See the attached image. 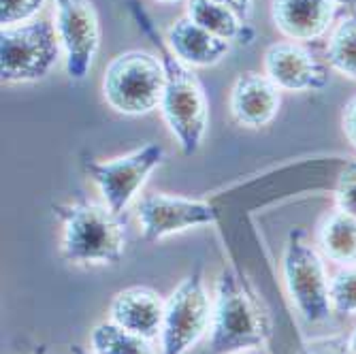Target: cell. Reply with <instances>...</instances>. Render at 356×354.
Segmentation results:
<instances>
[{"label": "cell", "instance_id": "6da1fadb", "mask_svg": "<svg viewBox=\"0 0 356 354\" xmlns=\"http://www.w3.org/2000/svg\"><path fill=\"white\" fill-rule=\"evenodd\" d=\"M131 11L135 22L145 35L154 41L158 56L165 67V90L163 101H160V113H163L165 124L169 126L171 135L175 137L179 150L186 156L197 154L205 141L209 128V101L205 88L192 67L184 64L169 47L167 39L156 30L152 17L131 0Z\"/></svg>", "mask_w": 356, "mask_h": 354}, {"label": "cell", "instance_id": "7a4b0ae2", "mask_svg": "<svg viewBox=\"0 0 356 354\" xmlns=\"http://www.w3.org/2000/svg\"><path fill=\"white\" fill-rule=\"evenodd\" d=\"M54 214L62 222L60 254L71 265H118L126 252L122 216L105 203H60Z\"/></svg>", "mask_w": 356, "mask_h": 354}, {"label": "cell", "instance_id": "3957f363", "mask_svg": "<svg viewBox=\"0 0 356 354\" xmlns=\"http://www.w3.org/2000/svg\"><path fill=\"white\" fill-rule=\"evenodd\" d=\"M269 325L241 277L224 269L216 282L209 354H237L267 341Z\"/></svg>", "mask_w": 356, "mask_h": 354}, {"label": "cell", "instance_id": "277c9868", "mask_svg": "<svg viewBox=\"0 0 356 354\" xmlns=\"http://www.w3.org/2000/svg\"><path fill=\"white\" fill-rule=\"evenodd\" d=\"M282 275L286 293L309 325H322L333 316L331 277L320 254L305 231L293 229L286 237L282 254Z\"/></svg>", "mask_w": 356, "mask_h": 354}, {"label": "cell", "instance_id": "5b68a950", "mask_svg": "<svg viewBox=\"0 0 356 354\" xmlns=\"http://www.w3.org/2000/svg\"><path fill=\"white\" fill-rule=\"evenodd\" d=\"M165 90V67L160 56L145 49L118 54L105 69L103 96L122 115H145L160 107Z\"/></svg>", "mask_w": 356, "mask_h": 354}, {"label": "cell", "instance_id": "8992f818", "mask_svg": "<svg viewBox=\"0 0 356 354\" xmlns=\"http://www.w3.org/2000/svg\"><path fill=\"white\" fill-rule=\"evenodd\" d=\"M62 54L58 30L45 19H32L0 30L3 83H28L47 77Z\"/></svg>", "mask_w": 356, "mask_h": 354}, {"label": "cell", "instance_id": "52a82bcc", "mask_svg": "<svg viewBox=\"0 0 356 354\" xmlns=\"http://www.w3.org/2000/svg\"><path fill=\"white\" fill-rule=\"evenodd\" d=\"M213 301L205 288L203 271L186 275L165 299L160 354H188L211 329Z\"/></svg>", "mask_w": 356, "mask_h": 354}, {"label": "cell", "instance_id": "ba28073f", "mask_svg": "<svg viewBox=\"0 0 356 354\" xmlns=\"http://www.w3.org/2000/svg\"><path fill=\"white\" fill-rule=\"evenodd\" d=\"M163 145L143 143L141 147L113 160H83V171L99 188L103 203L115 216H124L145 186L147 177L163 165Z\"/></svg>", "mask_w": 356, "mask_h": 354}, {"label": "cell", "instance_id": "9c48e42d", "mask_svg": "<svg viewBox=\"0 0 356 354\" xmlns=\"http://www.w3.org/2000/svg\"><path fill=\"white\" fill-rule=\"evenodd\" d=\"M141 239L158 243L190 229L211 227L218 222V209L201 199H190L167 192H147L137 205Z\"/></svg>", "mask_w": 356, "mask_h": 354}, {"label": "cell", "instance_id": "30bf717a", "mask_svg": "<svg viewBox=\"0 0 356 354\" xmlns=\"http://www.w3.org/2000/svg\"><path fill=\"white\" fill-rule=\"evenodd\" d=\"M56 30L64 49V64L71 79L88 77L101 49V22L92 0H54Z\"/></svg>", "mask_w": 356, "mask_h": 354}, {"label": "cell", "instance_id": "8fae6325", "mask_svg": "<svg viewBox=\"0 0 356 354\" xmlns=\"http://www.w3.org/2000/svg\"><path fill=\"white\" fill-rule=\"evenodd\" d=\"M263 73L282 92H322L331 83L329 67L295 41H275L265 49Z\"/></svg>", "mask_w": 356, "mask_h": 354}, {"label": "cell", "instance_id": "7c38bea8", "mask_svg": "<svg viewBox=\"0 0 356 354\" xmlns=\"http://www.w3.org/2000/svg\"><path fill=\"white\" fill-rule=\"evenodd\" d=\"M282 107V90L265 75L256 71L239 73L231 86L229 109L233 120L243 128L269 126Z\"/></svg>", "mask_w": 356, "mask_h": 354}, {"label": "cell", "instance_id": "4fadbf2b", "mask_svg": "<svg viewBox=\"0 0 356 354\" xmlns=\"http://www.w3.org/2000/svg\"><path fill=\"white\" fill-rule=\"evenodd\" d=\"M337 5L331 0H271V22L288 41H318L335 26Z\"/></svg>", "mask_w": 356, "mask_h": 354}, {"label": "cell", "instance_id": "5bb4252c", "mask_svg": "<svg viewBox=\"0 0 356 354\" xmlns=\"http://www.w3.org/2000/svg\"><path fill=\"white\" fill-rule=\"evenodd\" d=\"M109 320L152 341L163 333L165 299L149 286H128L113 295L109 303Z\"/></svg>", "mask_w": 356, "mask_h": 354}, {"label": "cell", "instance_id": "9a60e30c", "mask_svg": "<svg viewBox=\"0 0 356 354\" xmlns=\"http://www.w3.org/2000/svg\"><path fill=\"white\" fill-rule=\"evenodd\" d=\"M171 51L188 67H213L231 51V43L194 24L190 17L175 19L165 35Z\"/></svg>", "mask_w": 356, "mask_h": 354}, {"label": "cell", "instance_id": "2e32d148", "mask_svg": "<svg viewBox=\"0 0 356 354\" xmlns=\"http://www.w3.org/2000/svg\"><path fill=\"white\" fill-rule=\"evenodd\" d=\"M320 254L341 267L356 263V216L333 209L322 218L316 231Z\"/></svg>", "mask_w": 356, "mask_h": 354}, {"label": "cell", "instance_id": "e0dca14e", "mask_svg": "<svg viewBox=\"0 0 356 354\" xmlns=\"http://www.w3.org/2000/svg\"><path fill=\"white\" fill-rule=\"evenodd\" d=\"M186 17L229 43L237 41L241 45H250L254 41V30L231 9L213 3V0H186Z\"/></svg>", "mask_w": 356, "mask_h": 354}, {"label": "cell", "instance_id": "ac0fdd59", "mask_svg": "<svg viewBox=\"0 0 356 354\" xmlns=\"http://www.w3.org/2000/svg\"><path fill=\"white\" fill-rule=\"evenodd\" d=\"M327 67L356 81V9L331 28L327 41Z\"/></svg>", "mask_w": 356, "mask_h": 354}, {"label": "cell", "instance_id": "d6986e66", "mask_svg": "<svg viewBox=\"0 0 356 354\" xmlns=\"http://www.w3.org/2000/svg\"><path fill=\"white\" fill-rule=\"evenodd\" d=\"M90 346L96 354H158L149 339L118 327L111 320L92 329Z\"/></svg>", "mask_w": 356, "mask_h": 354}, {"label": "cell", "instance_id": "ffe728a7", "mask_svg": "<svg viewBox=\"0 0 356 354\" xmlns=\"http://www.w3.org/2000/svg\"><path fill=\"white\" fill-rule=\"evenodd\" d=\"M331 307L339 316H356V263L331 277Z\"/></svg>", "mask_w": 356, "mask_h": 354}, {"label": "cell", "instance_id": "44dd1931", "mask_svg": "<svg viewBox=\"0 0 356 354\" xmlns=\"http://www.w3.org/2000/svg\"><path fill=\"white\" fill-rule=\"evenodd\" d=\"M43 7L45 0H0V24L5 28L39 19Z\"/></svg>", "mask_w": 356, "mask_h": 354}, {"label": "cell", "instance_id": "7402d4cb", "mask_svg": "<svg viewBox=\"0 0 356 354\" xmlns=\"http://www.w3.org/2000/svg\"><path fill=\"white\" fill-rule=\"evenodd\" d=\"M335 209L356 216V160L346 163L335 186Z\"/></svg>", "mask_w": 356, "mask_h": 354}, {"label": "cell", "instance_id": "603a6c76", "mask_svg": "<svg viewBox=\"0 0 356 354\" xmlns=\"http://www.w3.org/2000/svg\"><path fill=\"white\" fill-rule=\"evenodd\" d=\"M307 354H350L348 339L341 337H322L307 344Z\"/></svg>", "mask_w": 356, "mask_h": 354}, {"label": "cell", "instance_id": "cb8c5ba5", "mask_svg": "<svg viewBox=\"0 0 356 354\" xmlns=\"http://www.w3.org/2000/svg\"><path fill=\"white\" fill-rule=\"evenodd\" d=\"M341 131H343L348 143L356 150V94L343 105V111H341Z\"/></svg>", "mask_w": 356, "mask_h": 354}, {"label": "cell", "instance_id": "d4e9b609", "mask_svg": "<svg viewBox=\"0 0 356 354\" xmlns=\"http://www.w3.org/2000/svg\"><path fill=\"white\" fill-rule=\"evenodd\" d=\"M213 3L231 9L241 22H248L252 17V0H213Z\"/></svg>", "mask_w": 356, "mask_h": 354}, {"label": "cell", "instance_id": "484cf974", "mask_svg": "<svg viewBox=\"0 0 356 354\" xmlns=\"http://www.w3.org/2000/svg\"><path fill=\"white\" fill-rule=\"evenodd\" d=\"M333 5H337V7H346V9H356V0H331Z\"/></svg>", "mask_w": 356, "mask_h": 354}, {"label": "cell", "instance_id": "4316f807", "mask_svg": "<svg viewBox=\"0 0 356 354\" xmlns=\"http://www.w3.org/2000/svg\"><path fill=\"white\" fill-rule=\"evenodd\" d=\"M348 350H350V354H356V327L348 337Z\"/></svg>", "mask_w": 356, "mask_h": 354}, {"label": "cell", "instance_id": "83f0119b", "mask_svg": "<svg viewBox=\"0 0 356 354\" xmlns=\"http://www.w3.org/2000/svg\"><path fill=\"white\" fill-rule=\"evenodd\" d=\"M69 348H71V354H96V352H92V350L88 352V350H86V348H81L79 344H71Z\"/></svg>", "mask_w": 356, "mask_h": 354}, {"label": "cell", "instance_id": "f1b7e54d", "mask_svg": "<svg viewBox=\"0 0 356 354\" xmlns=\"http://www.w3.org/2000/svg\"><path fill=\"white\" fill-rule=\"evenodd\" d=\"M30 354H49V352H47V346H45V344H39V346L32 348Z\"/></svg>", "mask_w": 356, "mask_h": 354}, {"label": "cell", "instance_id": "f546056e", "mask_svg": "<svg viewBox=\"0 0 356 354\" xmlns=\"http://www.w3.org/2000/svg\"><path fill=\"white\" fill-rule=\"evenodd\" d=\"M154 3H160V5H175V3H181V0H154Z\"/></svg>", "mask_w": 356, "mask_h": 354}]
</instances>
